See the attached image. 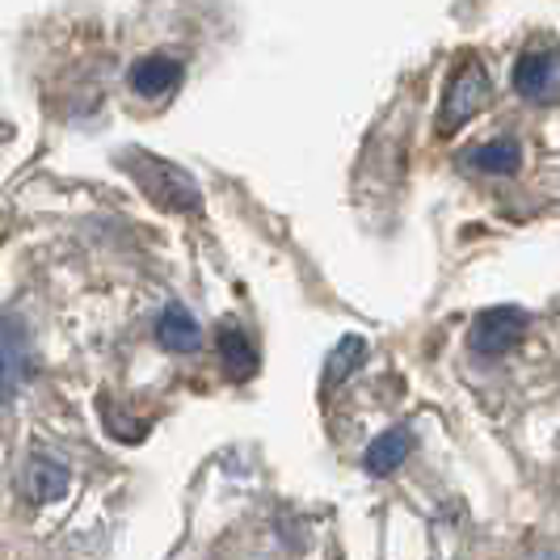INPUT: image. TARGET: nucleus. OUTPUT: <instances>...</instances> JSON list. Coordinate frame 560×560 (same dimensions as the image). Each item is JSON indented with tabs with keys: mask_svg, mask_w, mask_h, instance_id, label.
Listing matches in <instances>:
<instances>
[{
	"mask_svg": "<svg viewBox=\"0 0 560 560\" xmlns=\"http://www.w3.org/2000/svg\"><path fill=\"white\" fill-rule=\"evenodd\" d=\"M118 165L136 177V186H140L156 207L177 211V215H198V211H202V190H198V182L182 165H173L165 156H152V152H143V148H127V152L118 156Z\"/></svg>",
	"mask_w": 560,
	"mask_h": 560,
	"instance_id": "1",
	"label": "nucleus"
},
{
	"mask_svg": "<svg viewBox=\"0 0 560 560\" xmlns=\"http://www.w3.org/2000/svg\"><path fill=\"white\" fill-rule=\"evenodd\" d=\"M485 102H489V68L480 59H464L447 84V97L439 110V131L443 136L459 131L464 122H472L485 110Z\"/></svg>",
	"mask_w": 560,
	"mask_h": 560,
	"instance_id": "2",
	"label": "nucleus"
},
{
	"mask_svg": "<svg viewBox=\"0 0 560 560\" xmlns=\"http://www.w3.org/2000/svg\"><path fill=\"white\" fill-rule=\"evenodd\" d=\"M527 334V312L518 308H489L472 320V334H468V346L485 354V359H498L505 350H514Z\"/></svg>",
	"mask_w": 560,
	"mask_h": 560,
	"instance_id": "3",
	"label": "nucleus"
},
{
	"mask_svg": "<svg viewBox=\"0 0 560 560\" xmlns=\"http://www.w3.org/2000/svg\"><path fill=\"white\" fill-rule=\"evenodd\" d=\"M30 380V334L18 316H0V393H18Z\"/></svg>",
	"mask_w": 560,
	"mask_h": 560,
	"instance_id": "4",
	"label": "nucleus"
},
{
	"mask_svg": "<svg viewBox=\"0 0 560 560\" xmlns=\"http://www.w3.org/2000/svg\"><path fill=\"white\" fill-rule=\"evenodd\" d=\"M514 89L523 93V97H552L560 89V56L552 51H527V56L514 63Z\"/></svg>",
	"mask_w": 560,
	"mask_h": 560,
	"instance_id": "5",
	"label": "nucleus"
},
{
	"mask_svg": "<svg viewBox=\"0 0 560 560\" xmlns=\"http://www.w3.org/2000/svg\"><path fill=\"white\" fill-rule=\"evenodd\" d=\"M127 81L140 97H165L182 84V63L168 56H143L140 63H131Z\"/></svg>",
	"mask_w": 560,
	"mask_h": 560,
	"instance_id": "6",
	"label": "nucleus"
},
{
	"mask_svg": "<svg viewBox=\"0 0 560 560\" xmlns=\"http://www.w3.org/2000/svg\"><path fill=\"white\" fill-rule=\"evenodd\" d=\"M22 485H26V493L34 502H59L68 493V485H72V472L59 459H51V455H34L26 464Z\"/></svg>",
	"mask_w": 560,
	"mask_h": 560,
	"instance_id": "7",
	"label": "nucleus"
},
{
	"mask_svg": "<svg viewBox=\"0 0 560 560\" xmlns=\"http://www.w3.org/2000/svg\"><path fill=\"white\" fill-rule=\"evenodd\" d=\"M409 451H413V434L405 430V425H396L388 434H380L371 447H366V472L371 477H393L396 468L409 459Z\"/></svg>",
	"mask_w": 560,
	"mask_h": 560,
	"instance_id": "8",
	"label": "nucleus"
},
{
	"mask_svg": "<svg viewBox=\"0 0 560 560\" xmlns=\"http://www.w3.org/2000/svg\"><path fill=\"white\" fill-rule=\"evenodd\" d=\"M156 341L165 350H173V354H190V350H198V341H202V329H198V320L182 304H168L161 312V320H156Z\"/></svg>",
	"mask_w": 560,
	"mask_h": 560,
	"instance_id": "9",
	"label": "nucleus"
},
{
	"mask_svg": "<svg viewBox=\"0 0 560 560\" xmlns=\"http://www.w3.org/2000/svg\"><path fill=\"white\" fill-rule=\"evenodd\" d=\"M464 165L477 168V173H514V168L523 165V152H518V143L514 140H489V143H477V148H468L464 152Z\"/></svg>",
	"mask_w": 560,
	"mask_h": 560,
	"instance_id": "10",
	"label": "nucleus"
},
{
	"mask_svg": "<svg viewBox=\"0 0 560 560\" xmlns=\"http://www.w3.org/2000/svg\"><path fill=\"white\" fill-rule=\"evenodd\" d=\"M220 363H224V375L228 380H249L253 371H257V350H253V341L241 329H220Z\"/></svg>",
	"mask_w": 560,
	"mask_h": 560,
	"instance_id": "11",
	"label": "nucleus"
},
{
	"mask_svg": "<svg viewBox=\"0 0 560 560\" xmlns=\"http://www.w3.org/2000/svg\"><path fill=\"white\" fill-rule=\"evenodd\" d=\"M366 359V341L363 337H341L337 341V350L329 354V363H325V388L334 393L337 384H346Z\"/></svg>",
	"mask_w": 560,
	"mask_h": 560,
	"instance_id": "12",
	"label": "nucleus"
},
{
	"mask_svg": "<svg viewBox=\"0 0 560 560\" xmlns=\"http://www.w3.org/2000/svg\"><path fill=\"white\" fill-rule=\"evenodd\" d=\"M97 413H102L106 430H110L118 443H140L143 434H148V425L140 418H131L127 409H118L114 400H97Z\"/></svg>",
	"mask_w": 560,
	"mask_h": 560,
	"instance_id": "13",
	"label": "nucleus"
}]
</instances>
